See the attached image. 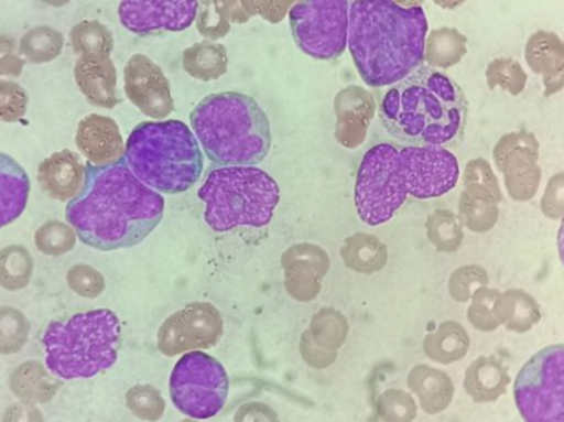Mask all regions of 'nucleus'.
<instances>
[{"label": "nucleus", "mask_w": 564, "mask_h": 422, "mask_svg": "<svg viewBox=\"0 0 564 422\" xmlns=\"http://www.w3.org/2000/svg\"><path fill=\"white\" fill-rule=\"evenodd\" d=\"M165 201L142 184L128 164L86 167L85 187L68 202L66 219L82 242L99 251L132 248L164 218Z\"/></svg>", "instance_id": "nucleus-1"}, {"label": "nucleus", "mask_w": 564, "mask_h": 422, "mask_svg": "<svg viewBox=\"0 0 564 422\" xmlns=\"http://www.w3.org/2000/svg\"><path fill=\"white\" fill-rule=\"evenodd\" d=\"M427 26L423 7L406 9L391 0H354L348 50L365 85L393 86L420 68Z\"/></svg>", "instance_id": "nucleus-2"}, {"label": "nucleus", "mask_w": 564, "mask_h": 422, "mask_svg": "<svg viewBox=\"0 0 564 422\" xmlns=\"http://www.w3.org/2000/svg\"><path fill=\"white\" fill-rule=\"evenodd\" d=\"M467 116L463 88L431 66H420L391 86L378 108L381 125L397 141L446 149L463 141Z\"/></svg>", "instance_id": "nucleus-3"}, {"label": "nucleus", "mask_w": 564, "mask_h": 422, "mask_svg": "<svg viewBox=\"0 0 564 422\" xmlns=\"http://www.w3.org/2000/svg\"><path fill=\"white\" fill-rule=\"evenodd\" d=\"M191 122L205 155L220 167H257L270 154V119L257 99L243 93L207 96L195 106Z\"/></svg>", "instance_id": "nucleus-4"}, {"label": "nucleus", "mask_w": 564, "mask_h": 422, "mask_svg": "<svg viewBox=\"0 0 564 422\" xmlns=\"http://www.w3.org/2000/svg\"><path fill=\"white\" fill-rule=\"evenodd\" d=\"M126 164L132 174L159 194H184L204 172V152L185 122H141L126 142Z\"/></svg>", "instance_id": "nucleus-5"}, {"label": "nucleus", "mask_w": 564, "mask_h": 422, "mask_svg": "<svg viewBox=\"0 0 564 422\" xmlns=\"http://www.w3.org/2000/svg\"><path fill=\"white\" fill-rule=\"evenodd\" d=\"M42 342L46 368L56 378H93L118 360L121 321L109 309L82 312L66 322H52Z\"/></svg>", "instance_id": "nucleus-6"}, {"label": "nucleus", "mask_w": 564, "mask_h": 422, "mask_svg": "<svg viewBox=\"0 0 564 422\" xmlns=\"http://www.w3.org/2000/svg\"><path fill=\"white\" fill-rule=\"evenodd\" d=\"M205 204V221L214 231L263 228L270 225L280 204L278 182L254 165L218 167L198 191Z\"/></svg>", "instance_id": "nucleus-7"}, {"label": "nucleus", "mask_w": 564, "mask_h": 422, "mask_svg": "<svg viewBox=\"0 0 564 422\" xmlns=\"http://www.w3.org/2000/svg\"><path fill=\"white\" fill-rule=\"evenodd\" d=\"M408 198L400 151L378 144L367 151L355 182V207L361 221L380 226L390 221Z\"/></svg>", "instance_id": "nucleus-8"}, {"label": "nucleus", "mask_w": 564, "mask_h": 422, "mask_svg": "<svg viewBox=\"0 0 564 422\" xmlns=\"http://www.w3.org/2000/svg\"><path fill=\"white\" fill-rule=\"evenodd\" d=\"M169 391L182 414L192 420H210L227 404L230 378L217 358L205 351H188L175 364Z\"/></svg>", "instance_id": "nucleus-9"}, {"label": "nucleus", "mask_w": 564, "mask_h": 422, "mask_svg": "<svg viewBox=\"0 0 564 422\" xmlns=\"http://www.w3.org/2000/svg\"><path fill=\"white\" fill-rule=\"evenodd\" d=\"M517 408L525 422H564V345L533 355L513 385Z\"/></svg>", "instance_id": "nucleus-10"}, {"label": "nucleus", "mask_w": 564, "mask_h": 422, "mask_svg": "<svg viewBox=\"0 0 564 422\" xmlns=\"http://www.w3.org/2000/svg\"><path fill=\"white\" fill-rule=\"evenodd\" d=\"M354 0H301L289 12L295 45L315 59L340 58L348 45Z\"/></svg>", "instance_id": "nucleus-11"}, {"label": "nucleus", "mask_w": 564, "mask_h": 422, "mask_svg": "<svg viewBox=\"0 0 564 422\" xmlns=\"http://www.w3.org/2000/svg\"><path fill=\"white\" fill-rule=\"evenodd\" d=\"M221 312L210 302H192L165 318L158 332V348L164 357L217 347L224 337Z\"/></svg>", "instance_id": "nucleus-12"}, {"label": "nucleus", "mask_w": 564, "mask_h": 422, "mask_svg": "<svg viewBox=\"0 0 564 422\" xmlns=\"http://www.w3.org/2000/svg\"><path fill=\"white\" fill-rule=\"evenodd\" d=\"M400 159L408 195L416 201L443 197L459 182V162L446 148L408 145L401 149Z\"/></svg>", "instance_id": "nucleus-13"}, {"label": "nucleus", "mask_w": 564, "mask_h": 422, "mask_svg": "<svg viewBox=\"0 0 564 422\" xmlns=\"http://www.w3.org/2000/svg\"><path fill=\"white\" fill-rule=\"evenodd\" d=\"M540 141L533 132H507L494 148V162L503 174L507 192L513 202L535 198L542 184Z\"/></svg>", "instance_id": "nucleus-14"}, {"label": "nucleus", "mask_w": 564, "mask_h": 422, "mask_svg": "<svg viewBox=\"0 0 564 422\" xmlns=\"http://www.w3.org/2000/svg\"><path fill=\"white\" fill-rule=\"evenodd\" d=\"M198 0H121L119 20L139 36L184 32L197 17Z\"/></svg>", "instance_id": "nucleus-15"}, {"label": "nucleus", "mask_w": 564, "mask_h": 422, "mask_svg": "<svg viewBox=\"0 0 564 422\" xmlns=\"http://www.w3.org/2000/svg\"><path fill=\"white\" fill-rule=\"evenodd\" d=\"M124 93L148 118L165 119L174 112L171 82L164 69L142 53H135L126 63Z\"/></svg>", "instance_id": "nucleus-16"}, {"label": "nucleus", "mask_w": 564, "mask_h": 422, "mask_svg": "<svg viewBox=\"0 0 564 422\" xmlns=\"http://www.w3.org/2000/svg\"><path fill=\"white\" fill-rule=\"evenodd\" d=\"M281 268L285 292L294 301L307 304L321 294L322 282L330 271V258L321 246L297 242L282 252Z\"/></svg>", "instance_id": "nucleus-17"}, {"label": "nucleus", "mask_w": 564, "mask_h": 422, "mask_svg": "<svg viewBox=\"0 0 564 422\" xmlns=\"http://www.w3.org/2000/svg\"><path fill=\"white\" fill-rule=\"evenodd\" d=\"M377 108L375 93L357 85L340 89L334 99L335 119H337L335 141L350 151L360 148L367 141Z\"/></svg>", "instance_id": "nucleus-18"}, {"label": "nucleus", "mask_w": 564, "mask_h": 422, "mask_svg": "<svg viewBox=\"0 0 564 422\" xmlns=\"http://www.w3.org/2000/svg\"><path fill=\"white\" fill-rule=\"evenodd\" d=\"M76 148L95 167H111L126 158V144L118 122L108 116L89 115L79 121L75 136Z\"/></svg>", "instance_id": "nucleus-19"}, {"label": "nucleus", "mask_w": 564, "mask_h": 422, "mask_svg": "<svg viewBox=\"0 0 564 422\" xmlns=\"http://www.w3.org/2000/svg\"><path fill=\"white\" fill-rule=\"evenodd\" d=\"M75 82L86 101L96 108L112 109L121 102L118 72L109 56H79L75 65Z\"/></svg>", "instance_id": "nucleus-20"}, {"label": "nucleus", "mask_w": 564, "mask_h": 422, "mask_svg": "<svg viewBox=\"0 0 564 422\" xmlns=\"http://www.w3.org/2000/svg\"><path fill=\"white\" fill-rule=\"evenodd\" d=\"M86 167L75 152L59 151L40 164L36 178L48 197L72 202L85 187Z\"/></svg>", "instance_id": "nucleus-21"}, {"label": "nucleus", "mask_w": 564, "mask_h": 422, "mask_svg": "<svg viewBox=\"0 0 564 422\" xmlns=\"http://www.w3.org/2000/svg\"><path fill=\"white\" fill-rule=\"evenodd\" d=\"M527 65L542 76L546 98L564 88V42L562 36L549 30L533 33L525 45Z\"/></svg>", "instance_id": "nucleus-22"}, {"label": "nucleus", "mask_w": 564, "mask_h": 422, "mask_svg": "<svg viewBox=\"0 0 564 422\" xmlns=\"http://www.w3.org/2000/svg\"><path fill=\"white\" fill-rule=\"evenodd\" d=\"M406 383L411 393L420 401L421 410L433 416L446 411L456 393L449 375L430 365H416L411 368Z\"/></svg>", "instance_id": "nucleus-23"}, {"label": "nucleus", "mask_w": 564, "mask_h": 422, "mask_svg": "<svg viewBox=\"0 0 564 422\" xmlns=\"http://www.w3.org/2000/svg\"><path fill=\"white\" fill-rule=\"evenodd\" d=\"M512 383L506 365L494 357H479L469 365L464 377V390L470 400L487 404L500 400Z\"/></svg>", "instance_id": "nucleus-24"}, {"label": "nucleus", "mask_w": 564, "mask_h": 422, "mask_svg": "<svg viewBox=\"0 0 564 422\" xmlns=\"http://www.w3.org/2000/svg\"><path fill=\"white\" fill-rule=\"evenodd\" d=\"M30 178L25 169L0 152V228L12 225L29 204Z\"/></svg>", "instance_id": "nucleus-25"}, {"label": "nucleus", "mask_w": 564, "mask_h": 422, "mask_svg": "<svg viewBox=\"0 0 564 422\" xmlns=\"http://www.w3.org/2000/svg\"><path fill=\"white\" fill-rule=\"evenodd\" d=\"M62 380L39 361H25L10 374L9 388L22 403H48L62 388Z\"/></svg>", "instance_id": "nucleus-26"}, {"label": "nucleus", "mask_w": 564, "mask_h": 422, "mask_svg": "<svg viewBox=\"0 0 564 422\" xmlns=\"http://www.w3.org/2000/svg\"><path fill=\"white\" fill-rule=\"evenodd\" d=\"M340 256L344 264L358 274H377L388 264L387 245L370 232L348 236L341 245Z\"/></svg>", "instance_id": "nucleus-27"}, {"label": "nucleus", "mask_w": 564, "mask_h": 422, "mask_svg": "<svg viewBox=\"0 0 564 422\" xmlns=\"http://www.w3.org/2000/svg\"><path fill=\"white\" fill-rule=\"evenodd\" d=\"M469 348V334L459 322L454 321L443 322L423 340L426 357L440 365H453L464 360Z\"/></svg>", "instance_id": "nucleus-28"}, {"label": "nucleus", "mask_w": 564, "mask_h": 422, "mask_svg": "<svg viewBox=\"0 0 564 422\" xmlns=\"http://www.w3.org/2000/svg\"><path fill=\"white\" fill-rule=\"evenodd\" d=\"M228 63L230 59L227 46L210 40L194 43L182 55L185 73L198 82L207 83L221 78L228 72Z\"/></svg>", "instance_id": "nucleus-29"}, {"label": "nucleus", "mask_w": 564, "mask_h": 422, "mask_svg": "<svg viewBox=\"0 0 564 422\" xmlns=\"http://www.w3.org/2000/svg\"><path fill=\"white\" fill-rule=\"evenodd\" d=\"M500 324L513 334H527L542 321V309L529 292L510 289L502 292L499 301Z\"/></svg>", "instance_id": "nucleus-30"}, {"label": "nucleus", "mask_w": 564, "mask_h": 422, "mask_svg": "<svg viewBox=\"0 0 564 422\" xmlns=\"http://www.w3.org/2000/svg\"><path fill=\"white\" fill-rule=\"evenodd\" d=\"M467 55V36L453 26H441L426 36L424 62L434 69H449Z\"/></svg>", "instance_id": "nucleus-31"}, {"label": "nucleus", "mask_w": 564, "mask_h": 422, "mask_svg": "<svg viewBox=\"0 0 564 422\" xmlns=\"http://www.w3.org/2000/svg\"><path fill=\"white\" fill-rule=\"evenodd\" d=\"M311 340L322 350L338 351L344 347L350 332L347 317L334 307L315 312L307 331Z\"/></svg>", "instance_id": "nucleus-32"}, {"label": "nucleus", "mask_w": 564, "mask_h": 422, "mask_svg": "<svg viewBox=\"0 0 564 422\" xmlns=\"http://www.w3.org/2000/svg\"><path fill=\"white\" fill-rule=\"evenodd\" d=\"M65 39L58 30L48 25L33 26L20 39L19 50L30 63L42 65L62 55Z\"/></svg>", "instance_id": "nucleus-33"}, {"label": "nucleus", "mask_w": 564, "mask_h": 422, "mask_svg": "<svg viewBox=\"0 0 564 422\" xmlns=\"http://www.w3.org/2000/svg\"><path fill=\"white\" fill-rule=\"evenodd\" d=\"M33 258L20 245L6 246L0 251V285L6 291H22L32 281Z\"/></svg>", "instance_id": "nucleus-34"}, {"label": "nucleus", "mask_w": 564, "mask_h": 422, "mask_svg": "<svg viewBox=\"0 0 564 422\" xmlns=\"http://www.w3.org/2000/svg\"><path fill=\"white\" fill-rule=\"evenodd\" d=\"M73 50L82 56H109L115 48V36L105 23L83 20L69 32Z\"/></svg>", "instance_id": "nucleus-35"}, {"label": "nucleus", "mask_w": 564, "mask_h": 422, "mask_svg": "<svg viewBox=\"0 0 564 422\" xmlns=\"http://www.w3.org/2000/svg\"><path fill=\"white\" fill-rule=\"evenodd\" d=\"M464 192L473 197L502 204L503 195L500 188L499 178L494 172L492 165L486 159L477 158L467 162L463 174Z\"/></svg>", "instance_id": "nucleus-36"}, {"label": "nucleus", "mask_w": 564, "mask_h": 422, "mask_svg": "<svg viewBox=\"0 0 564 422\" xmlns=\"http://www.w3.org/2000/svg\"><path fill=\"white\" fill-rule=\"evenodd\" d=\"M426 235L437 251L456 252L464 242V226L456 213L436 210L427 216Z\"/></svg>", "instance_id": "nucleus-37"}, {"label": "nucleus", "mask_w": 564, "mask_h": 422, "mask_svg": "<svg viewBox=\"0 0 564 422\" xmlns=\"http://www.w3.org/2000/svg\"><path fill=\"white\" fill-rule=\"evenodd\" d=\"M459 216L464 228L473 232H487L496 228L499 221V205L492 202L482 201V198L473 197V195L463 192L459 197Z\"/></svg>", "instance_id": "nucleus-38"}, {"label": "nucleus", "mask_w": 564, "mask_h": 422, "mask_svg": "<svg viewBox=\"0 0 564 422\" xmlns=\"http://www.w3.org/2000/svg\"><path fill=\"white\" fill-rule=\"evenodd\" d=\"M195 26L198 33L210 42L225 39L231 30L227 0H198Z\"/></svg>", "instance_id": "nucleus-39"}, {"label": "nucleus", "mask_w": 564, "mask_h": 422, "mask_svg": "<svg viewBox=\"0 0 564 422\" xmlns=\"http://www.w3.org/2000/svg\"><path fill=\"white\" fill-rule=\"evenodd\" d=\"M487 86L490 89L500 88L512 96L522 95L527 88L529 76L525 69L513 58H496L486 69Z\"/></svg>", "instance_id": "nucleus-40"}, {"label": "nucleus", "mask_w": 564, "mask_h": 422, "mask_svg": "<svg viewBox=\"0 0 564 422\" xmlns=\"http://www.w3.org/2000/svg\"><path fill=\"white\" fill-rule=\"evenodd\" d=\"M30 322L23 312L0 307V354H19L29 342Z\"/></svg>", "instance_id": "nucleus-41"}, {"label": "nucleus", "mask_w": 564, "mask_h": 422, "mask_svg": "<svg viewBox=\"0 0 564 422\" xmlns=\"http://www.w3.org/2000/svg\"><path fill=\"white\" fill-rule=\"evenodd\" d=\"M502 292L497 289L480 288L470 299L467 318L480 332H494L500 327L499 301Z\"/></svg>", "instance_id": "nucleus-42"}, {"label": "nucleus", "mask_w": 564, "mask_h": 422, "mask_svg": "<svg viewBox=\"0 0 564 422\" xmlns=\"http://www.w3.org/2000/svg\"><path fill=\"white\" fill-rule=\"evenodd\" d=\"M76 239H78V235L72 225L53 219L36 229L33 241L42 255L63 256L75 248Z\"/></svg>", "instance_id": "nucleus-43"}, {"label": "nucleus", "mask_w": 564, "mask_h": 422, "mask_svg": "<svg viewBox=\"0 0 564 422\" xmlns=\"http://www.w3.org/2000/svg\"><path fill=\"white\" fill-rule=\"evenodd\" d=\"M126 407L138 420L158 422L164 418L165 401L152 385H135L126 393Z\"/></svg>", "instance_id": "nucleus-44"}, {"label": "nucleus", "mask_w": 564, "mask_h": 422, "mask_svg": "<svg viewBox=\"0 0 564 422\" xmlns=\"http://www.w3.org/2000/svg\"><path fill=\"white\" fill-rule=\"evenodd\" d=\"M417 404L406 391L391 388L377 400V413L383 422H413L417 418Z\"/></svg>", "instance_id": "nucleus-45"}, {"label": "nucleus", "mask_w": 564, "mask_h": 422, "mask_svg": "<svg viewBox=\"0 0 564 422\" xmlns=\"http://www.w3.org/2000/svg\"><path fill=\"white\" fill-rule=\"evenodd\" d=\"M489 272L479 264L460 266L451 274L449 295L459 304H466L480 288L489 285Z\"/></svg>", "instance_id": "nucleus-46"}, {"label": "nucleus", "mask_w": 564, "mask_h": 422, "mask_svg": "<svg viewBox=\"0 0 564 422\" xmlns=\"http://www.w3.org/2000/svg\"><path fill=\"white\" fill-rule=\"evenodd\" d=\"M68 288L85 299H96L105 292L106 279L98 269L88 264H76L66 272Z\"/></svg>", "instance_id": "nucleus-47"}, {"label": "nucleus", "mask_w": 564, "mask_h": 422, "mask_svg": "<svg viewBox=\"0 0 564 422\" xmlns=\"http://www.w3.org/2000/svg\"><path fill=\"white\" fill-rule=\"evenodd\" d=\"M29 95L15 82L0 79V122H19L25 116Z\"/></svg>", "instance_id": "nucleus-48"}, {"label": "nucleus", "mask_w": 564, "mask_h": 422, "mask_svg": "<svg viewBox=\"0 0 564 422\" xmlns=\"http://www.w3.org/2000/svg\"><path fill=\"white\" fill-rule=\"evenodd\" d=\"M301 0H241V6L250 17H261L270 23H281Z\"/></svg>", "instance_id": "nucleus-49"}, {"label": "nucleus", "mask_w": 564, "mask_h": 422, "mask_svg": "<svg viewBox=\"0 0 564 422\" xmlns=\"http://www.w3.org/2000/svg\"><path fill=\"white\" fill-rule=\"evenodd\" d=\"M542 212L546 218H564V172L553 175L542 197Z\"/></svg>", "instance_id": "nucleus-50"}, {"label": "nucleus", "mask_w": 564, "mask_h": 422, "mask_svg": "<svg viewBox=\"0 0 564 422\" xmlns=\"http://www.w3.org/2000/svg\"><path fill=\"white\" fill-rule=\"evenodd\" d=\"M299 351H301V357L305 365L314 368V370H325V368L332 367L338 358L337 351H327L318 348L311 340L307 332L302 334L301 342H299Z\"/></svg>", "instance_id": "nucleus-51"}, {"label": "nucleus", "mask_w": 564, "mask_h": 422, "mask_svg": "<svg viewBox=\"0 0 564 422\" xmlns=\"http://www.w3.org/2000/svg\"><path fill=\"white\" fill-rule=\"evenodd\" d=\"M23 65L25 63L15 40L0 36V76H19Z\"/></svg>", "instance_id": "nucleus-52"}, {"label": "nucleus", "mask_w": 564, "mask_h": 422, "mask_svg": "<svg viewBox=\"0 0 564 422\" xmlns=\"http://www.w3.org/2000/svg\"><path fill=\"white\" fill-rule=\"evenodd\" d=\"M234 422H281V420L280 414L270 404L250 401L238 408Z\"/></svg>", "instance_id": "nucleus-53"}, {"label": "nucleus", "mask_w": 564, "mask_h": 422, "mask_svg": "<svg viewBox=\"0 0 564 422\" xmlns=\"http://www.w3.org/2000/svg\"><path fill=\"white\" fill-rule=\"evenodd\" d=\"M2 422H45V418L35 404L15 403L7 408Z\"/></svg>", "instance_id": "nucleus-54"}, {"label": "nucleus", "mask_w": 564, "mask_h": 422, "mask_svg": "<svg viewBox=\"0 0 564 422\" xmlns=\"http://www.w3.org/2000/svg\"><path fill=\"white\" fill-rule=\"evenodd\" d=\"M228 13H230V20L234 23H247L250 22L251 17L248 15L247 10L241 6V0H227Z\"/></svg>", "instance_id": "nucleus-55"}, {"label": "nucleus", "mask_w": 564, "mask_h": 422, "mask_svg": "<svg viewBox=\"0 0 564 422\" xmlns=\"http://www.w3.org/2000/svg\"><path fill=\"white\" fill-rule=\"evenodd\" d=\"M437 7L444 10H456L459 9L460 6L467 2V0H433Z\"/></svg>", "instance_id": "nucleus-56"}, {"label": "nucleus", "mask_w": 564, "mask_h": 422, "mask_svg": "<svg viewBox=\"0 0 564 422\" xmlns=\"http://www.w3.org/2000/svg\"><path fill=\"white\" fill-rule=\"evenodd\" d=\"M558 252L560 259H562L564 264V218L562 219V226H560L558 229Z\"/></svg>", "instance_id": "nucleus-57"}, {"label": "nucleus", "mask_w": 564, "mask_h": 422, "mask_svg": "<svg viewBox=\"0 0 564 422\" xmlns=\"http://www.w3.org/2000/svg\"><path fill=\"white\" fill-rule=\"evenodd\" d=\"M391 2L398 3V6L401 7H406V9H411V7L423 6L424 0H391Z\"/></svg>", "instance_id": "nucleus-58"}, {"label": "nucleus", "mask_w": 564, "mask_h": 422, "mask_svg": "<svg viewBox=\"0 0 564 422\" xmlns=\"http://www.w3.org/2000/svg\"><path fill=\"white\" fill-rule=\"evenodd\" d=\"M42 2L46 3V6L63 7L66 6V3L72 2V0H42Z\"/></svg>", "instance_id": "nucleus-59"}, {"label": "nucleus", "mask_w": 564, "mask_h": 422, "mask_svg": "<svg viewBox=\"0 0 564 422\" xmlns=\"http://www.w3.org/2000/svg\"><path fill=\"white\" fill-rule=\"evenodd\" d=\"M181 422H200V420H192V418H187V420Z\"/></svg>", "instance_id": "nucleus-60"}]
</instances>
